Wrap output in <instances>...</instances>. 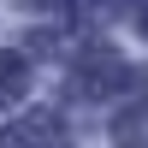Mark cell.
<instances>
[{"mask_svg":"<svg viewBox=\"0 0 148 148\" xmlns=\"http://www.w3.org/2000/svg\"><path fill=\"white\" fill-rule=\"evenodd\" d=\"M36 6H53V0H36Z\"/></svg>","mask_w":148,"mask_h":148,"instance_id":"8992f818","label":"cell"},{"mask_svg":"<svg viewBox=\"0 0 148 148\" xmlns=\"http://www.w3.org/2000/svg\"><path fill=\"white\" fill-rule=\"evenodd\" d=\"M142 30H148V0H142Z\"/></svg>","mask_w":148,"mask_h":148,"instance_id":"5b68a950","label":"cell"},{"mask_svg":"<svg viewBox=\"0 0 148 148\" xmlns=\"http://www.w3.org/2000/svg\"><path fill=\"white\" fill-rule=\"evenodd\" d=\"M130 83V65L113 53V47H95V53H83L77 65V95H113Z\"/></svg>","mask_w":148,"mask_h":148,"instance_id":"7a4b0ae2","label":"cell"},{"mask_svg":"<svg viewBox=\"0 0 148 148\" xmlns=\"http://www.w3.org/2000/svg\"><path fill=\"white\" fill-rule=\"evenodd\" d=\"M6 148H71L65 119L47 113V107H36V113H24V119L6 125Z\"/></svg>","mask_w":148,"mask_h":148,"instance_id":"6da1fadb","label":"cell"},{"mask_svg":"<svg viewBox=\"0 0 148 148\" xmlns=\"http://www.w3.org/2000/svg\"><path fill=\"white\" fill-rule=\"evenodd\" d=\"M30 89V59L24 53H0V107H12Z\"/></svg>","mask_w":148,"mask_h":148,"instance_id":"3957f363","label":"cell"},{"mask_svg":"<svg viewBox=\"0 0 148 148\" xmlns=\"http://www.w3.org/2000/svg\"><path fill=\"white\" fill-rule=\"evenodd\" d=\"M113 142H119V148H148V107H130V113H119Z\"/></svg>","mask_w":148,"mask_h":148,"instance_id":"277c9868","label":"cell"}]
</instances>
